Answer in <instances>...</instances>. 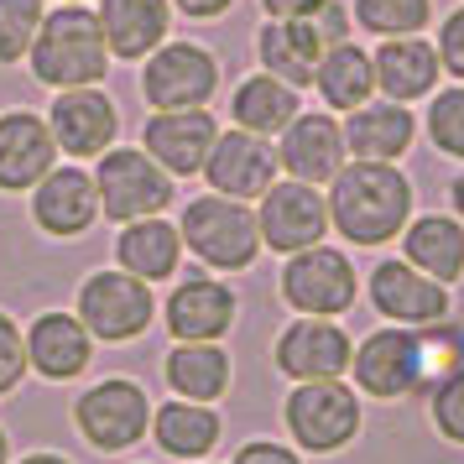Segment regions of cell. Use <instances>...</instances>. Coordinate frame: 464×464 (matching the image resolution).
<instances>
[{"label":"cell","instance_id":"cell-1","mask_svg":"<svg viewBox=\"0 0 464 464\" xmlns=\"http://www.w3.org/2000/svg\"><path fill=\"white\" fill-rule=\"evenodd\" d=\"M412 219V183L392 162H344L329 183V225L350 246H386Z\"/></svg>","mask_w":464,"mask_h":464},{"label":"cell","instance_id":"cell-2","mask_svg":"<svg viewBox=\"0 0 464 464\" xmlns=\"http://www.w3.org/2000/svg\"><path fill=\"white\" fill-rule=\"evenodd\" d=\"M26 63L47 89H89L105 79L110 47L100 32V16L89 5H58L43 16V32L26 53Z\"/></svg>","mask_w":464,"mask_h":464},{"label":"cell","instance_id":"cell-3","mask_svg":"<svg viewBox=\"0 0 464 464\" xmlns=\"http://www.w3.org/2000/svg\"><path fill=\"white\" fill-rule=\"evenodd\" d=\"M178 235H183V246L204 266H214V272H240L261 251L256 209H246L240 198H225V193L193 198L188 209H183V219H178Z\"/></svg>","mask_w":464,"mask_h":464},{"label":"cell","instance_id":"cell-4","mask_svg":"<svg viewBox=\"0 0 464 464\" xmlns=\"http://www.w3.org/2000/svg\"><path fill=\"white\" fill-rule=\"evenodd\" d=\"M282 422L303 454H334L360 433V397L344 381H297L282 401Z\"/></svg>","mask_w":464,"mask_h":464},{"label":"cell","instance_id":"cell-5","mask_svg":"<svg viewBox=\"0 0 464 464\" xmlns=\"http://www.w3.org/2000/svg\"><path fill=\"white\" fill-rule=\"evenodd\" d=\"M172 172H162L147 151L121 147L100 157V172H94V188H100V214L115 219V225H130V219H151L172 204Z\"/></svg>","mask_w":464,"mask_h":464},{"label":"cell","instance_id":"cell-6","mask_svg":"<svg viewBox=\"0 0 464 464\" xmlns=\"http://www.w3.org/2000/svg\"><path fill=\"white\" fill-rule=\"evenodd\" d=\"M360 392L376 401H401L428 392V371H422V329L397 324V329H376L350 360Z\"/></svg>","mask_w":464,"mask_h":464},{"label":"cell","instance_id":"cell-7","mask_svg":"<svg viewBox=\"0 0 464 464\" xmlns=\"http://www.w3.org/2000/svg\"><path fill=\"white\" fill-rule=\"evenodd\" d=\"M73 422L94 449L121 454V449H130V443H141L151 433V401L136 381L110 376V381H94L84 397L73 401Z\"/></svg>","mask_w":464,"mask_h":464},{"label":"cell","instance_id":"cell-8","mask_svg":"<svg viewBox=\"0 0 464 464\" xmlns=\"http://www.w3.org/2000/svg\"><path fill=\"white\" fill-rule=\"evenodd\" d=\"M355 287L360 276L350 256L329 251V246H308V251L287 256V266H282V303L308 318H339L355 303Z\"/></svg>","mask_w":464,"mask_h":464},{"label":"cell","instance_id":"cell-9","mask_svg":"<svg viewBox=\"0 0 464 464\" xmlns=\"http://www.w3.org/2000/svg\"><path fill=\"white\" fill-rule=\"evenodd\" d=\"M219 89V63L198 43H162L141 68V94L151 110H204Z\"/></svg>","mask_w":464,"mask_h":464},{"label":"cell","instance_id":"cell-10","mask_svg":"<svg viewBox=\"0 0 464 464\" xmlns=\"http://www.w3.org/2000/svg\"><path fill=\"white\" fill-rule=\"evenodd\" d=\"M157 303H151V287L130 272H94L79 287V324H84L94 339H110V344H126L151 324Z\"/></svg>","mask_w":464,"mask_h":464},{"label":"cell","instance_id":"cell-11","mask_svg":"<svg viewBox=\"0 0 464 464\" xmlns=\"http://www.w3.org/2000/svg\"><path fill=\"white\" fill-rule=\"evenodd\" d=\"M256 230H261V246H272L282 256H297L318 246L324 230H329V198L314 188V183H272L261 193V209H256Z\"/></svg>","mask_w":464,"mask_h":464},{"label":"cell","instance_id":"cell-12","mask_svg":"<svg viewBox=\"0 0 464 464\" xmlns=\"http://www.w3.org/2000/svg\"><path fill=\"white\" fill-rule=\"evenodd\" d=\"M276 371L287 381H339L355 360V344L339 329L334 318H293L282 334H276Z\"/></svg>","mask_w":464,"mask_h":464},{"label":"cell","instance_id":"cell-13","mask_svg":"<svg viewBox=\"0 0 464 464\" xmlns=\"http://www.w3.org/2000/svg\"><path fill=\"white\" fill-rule=\"evenodd\" d=\"M276 147L266 136H251V130H225V136H214V151L204 172L198 178H209L214 193H225V198H261V193L276 183Z\"/></svg>","mask_w":464,"mask_h":464},{"label":"cell","instance_id":"cell-14","mask_svg":"<svg viewBox=\"0 0 464 464\" xmlns=\"http://www.w3.org/2000/svg\"><path fill=\"white\" fill-rule=\"evenodd\" d=\"M214 130L219 126H214L209 110H157L147 121V130H141V141H147L141 151L172 178H193L209 162Z\"/></svg>","mask_w":464,"mask_h":464},{"label":"cell","instance_id":"cell-15","mask_svg":"<svg viewBox=\"0 0 464 464\" xmlns=\"http://www.w3.org/2000/svg\"><path fill=\"white\" fill-rule=\"evenodd\" d=\"M344 126L334 115H318V110H297V121L282 130V147H276V162L282 172H293L297 183H334V172L344 168Z\"/></svg>","mask_w":464,"mask_h":464},{"label":"cell","instance_id":"cell-16","mask_svg":"<svg viewBox=\"0 0 464 464\" xmlns=\"http://www.w3.org/2000/svg\"><path fill=\"white\" fill-rule=\"evenodd\" d=\"M371 303H376L381 318L412 324V329L449 318V293H443V282L422 276L412 261H376V272H371Z\"/></svg>","mask_w":464,"mask_h":464},{"label":"cell","instance_id":"cell-17","mask_svg":"<svg viewBox=\"0 0 464 464\" xmlns=\"http://www.w3.org/2000/svg\"><path fill=\"white\" fill-rule=\"evenodd\" d=\"M53 157H58V141H53V126L43 115H32V110L0 115V188L5 193L37 188L53 172Z\"/></svg>","mask_w":464,"mask_h":464},{"label":"cell","instance_id":"cell-18","mask_svg":"<svg viewBox=\"0 0 464 464\" xmlns=\"http://www.w3.org/2000/svg\"><path fill=\"white\" fill-rule=\"evenodd\" d=\"M47 126H53L58 151H68V157H100V151H110L121 121H115L110 94H100V89L89 84V89H63V94L53 100Z\"/></svg>","mask_w":464,"mask_h":464},{"label":"cell","instance_id":"cell-19","mask_svg":"<svg viewBox=\"0 0 464 464\" xmlns=\"http://www.w3.org/2000/svg\"><path fill=\"white\" fill-rule=\"evenodd\" d=\"M32 219L47 235H84L100 219V188H94V172L84 168H53L32 188Z\"/></svg>","mask_w":464,"mask_h":464},{"label":"cell","instance_id":"cell-20","mask_svg":"<svg viewBox=\"0 0 464 464\" xmlns=\"http://www.w3.org/2000/svg\"><path fill=\"white\" fill-rule=\"evenodd\" d=\"M235 324V293L209 276H183L168 297V334L183 344H219Z\"/></svg>","mask_w":464,"mask_h":464},{"label":"cell","instance_id":"cell-21","mask_svg":"<svg viewBox=\"0 0 464 464\" xmlns=\"http://www.w3.org/2000/svg\"><path fill=\"white\" fill-rule=\"evenodd\" d=\"M89 355H94V334L79 324V314H43L26 329V365L47 381L84 376Z\"/></svg>","mask_w":464,"mask_h":464},{"label":"cell","instance_id":"cell-22","mask_svg":"<svg viewBox=\"0 0 464 464\" xmlns=\"http://www.w3.org/2000/svg\"><path fill=\"white\" fill-rule=\"evenodd\" d=\"M371 68H376V89L381 100H422V94H433L439 89V47L422 43V37H386V43L371 53Z\"/></svg>","mask_w":464,"mask_h":464},{"label":"cell","instance_id":"cell-23","mask_svg":"<svg viewBox=\"0 0 464 464\" xmlns=\"http://www.w3.org/2000/svg\"><path fill=\"white\" fill-rule=\"evenodd\" d=\"M256 53H261V63L272 79L293 89H314V68L318 58L329 53V43L318 37L314 16H297V22H266L256 32Z\"/></svg>","mask_w":464,"mask_h":464},{"label":"cell","instance_id":"cell-24","mask_svg":"<svg viewBox=\"0 0 464 464\" xmlns=\"http://www.w3.org/2000/svg\"><path fill=\"white\" fill-rule=\"evenodd\" d=\"M100 32L115 58H151L168 43V16L172 0H100Z\"/></svg>","mask_w":464,"mask_h":464},{"label":"cell","instance_id":"cell-25","mask_svg":"<svg viewBox=\"0 0 464 464\" xmlns=\"http://www.w3.org/2000/svg\"><path fill=\"white\" fill-rule=\"evenodd\" d=\"M412 110L397 100H365L360 110H350L344 121V147L355 162H397L401 151L412 147Z\"/></svg>","mask_w":464,"mask_h":464},{"label":"cell","instance_id":"cell-26","mask_svg":"<svg viewBox=\"0 0 464 464\" xmlns=\"http://www.w3.org/2000/svg\"><path fill=\"white\" fill-rule=\"evenodd\" d=\"M401 261H412L422 276L433 282H459L464 276V230L459 219L449 214H418L407 219V235H401Z\"/></svg>","mask_w":464,"mask_h":464},{"label":"cell","instance_id":"cell-27","mask_svg":"<svg viewBox=\"0 0 464 464\" xmlns=\"http://www.w3.org/2000/svg\"><path fill=\"white\" fill-rule=\"evenodd\" d=\"M115 261H121V272L141 276V282H168L178 272V261H183V235H178V225L157 219V214L130 219V225H121Z\"/></svg>","mask_w":464,"mask_h":464},{"label":"cell","instance_id":"cell-28","mask_svg":"<svg viewBox=\"0 0 464 464\" xmlns=\"http://www.w3.org/2000/svg\"><path fill=\"white\" fill-rule=\"evenodd\" d=\"M297 94L303 89L282 84V79H272V73H251L246 84L235 89L230 100V115L240 130H251V136H282V130L297 121Z\"/></svg>","mask_w":464,"mask_h":464},{"label":"cell","instance_id":"cell-29","mask_svg":"<svg viewBox=\"0 0 464 464\" xmlns=\"http://www.w3.org/2000/svg\"><path fill=\"white\" fill-rule=\"evenodd\" d=\"M314 89L324 94V105L329 110H360L371 94H376V68H371V53L355 43H339L329 47L314 68Z\"/></svg>","mask_w":464,"mask_h":464},{"label":"cell","instance_id":"cell-30","mask_svg":"<svg viewBox=\"0 0 464 464\" xmlns=\"http://www.w3.org/2000/svg\"><path fill=\"white\" fill-rule=\"evenodd\" d=\"M168 386L183 401H219L230 392V355L219 344H178L168 350Z\"/></svg>","mask_w":464,"mask_h":464},{"label":"cell","instance_id":"cell-31","mask_svg":"<svg viewBox=\"0 0 464 464\" xmlns=\"http://www.w3.org/2000/svg\"><path fill=\"white\" fill-rule=\"evenodd\" d=\"M151 439L162 443V454H172V459H204L219 443V418L204 401H168L151 418Z\"/></svg>","mask_w":464,"mask_h":464},{"label":"cell","instance_id":"cell-32","mask_svg":"<svg viewBox=\"0 0 464 464\" xmlns=\"http://www.w3.org/2000/svg\"><path fill=\"white\" fill-rule=\"evenodd\" d=\"M433 16V0H355V22L376 37H418Z\"/></svg>","mask_w":464,"mask_h":464},{"label":"cell","instance_id":"cell-33","mask_svg":"<svg viewBox=\"0 0 464 464\" xmlns=\"http://www.w3.org/2000/svg\"><path fill=\"white\" fill-rule=\"evenodd\" d=\"M43 0H0V68L22 63L43 32Z\"/></svg>","mask_w":464,"mask_h":464},{"label":"cell","instance_id":"cell-34","mask_svg":"<svg viewBox=\"0 0 464 464\" xmlns=\"http://www.w3.org/2000/svg\"><path fill=\"white\" fill-rule=\"evenodd\" d=\"M428 141L464 162V84L433 94V105H428Z\"/></svg>","mask_w":464,"mask_h":464},{"label":"cell","instance_id":"cell-35","mask_svg":"<svg viewBox=\"0 0 464 464\" xmlns=\"http://www.w3.org/2000/svg\"><path fill=\"white\" fill-rule=\"evenodd\" d=\"M428 418L449 443H464V360L428 392Z\"/></svg>","mask_w":464,"mask_h":464},{"label":"cell","instance_id":"cell-36","mask_svg":"<svg viewBox=\"0 0 464 464\" xmlns=\"http://www.w3.org/2000/svg\"><path fill=\"white\" fill-rule=\"evenodd\" d=\"M26 376V334L11 324V314H0V397H11Z\"/></svg>","mask_w":464,"mask_h":464},{"label":"cell","instance_id":"cell-37","mask_svg":"<svg viewBox=\"0 0 464 464\" xmlns=\"http://www.w3.org/2000/svg\"><path fill=\"white\" fill-rule=\"evenodd\" d=\"M433 47H439V63L464 84V5L443 22V32H439V43H433Z\"/></svg>","mask_w":464,"mask_h":464},{"label":"cell","instance_id":"cell-38","mask_svg":"<svg viewBox=\"0 0 464 464\" xmlns=\"http://www.w3.org/2000/svg\"><path fill=\"white\" fill-rule=\"evenodd\" d=\"M314 26H318V37H324L329 47L350 43V16H344V5H339V0H324V5H318Z\"/></svg>","mask_w":464,"mask_h":464},{"label":"cell","instance_id":"cell-39","mask_svg":"<svg viewBox=\"0 0 464 464\" xmlns=\"http://www.w3.org/2000/svg\"><path fill=\"white\" fill-rule=\"evenodd\" d=\"M235 464H303L287 449V443H272V439H256V443H246L240 454H235Z\"/></svg>","mask_w":464,"mask_h":464},{"label":"cell","instance_id":"cell-40","mask_svg":"<svg viewBox=\"0 0 464 464\" xmlns=\"http://www.w3.org/2000/svg\"><path fill=\"white\" fill-rule=\"evenodd\" d=\"M324 0H261L266 22H297V16H314Z\"/></svg>","mask_w":464,"mask_h":464},{"label":"cell","instance_id":"cell-41","mask_svg":"<svg viewBox=\"0 0 464 464\" xmlns=\"http://www.w3.org/2000/svg\"><path fill=\"white\" fill-rule=\"evenodd\" d=\"M183 16H193V22H209V16H225L235 0H172Z\"/></svg>","mask_w":464,"mask_h":464},{"label":"cell","instance_id":"cell-42","mask_svg":"<svg viewBox=\"0 0 464 464\" xmlns=\"http://www.w3.org/2000/svg\"><path fill=\"white\" fill-rule=\"evenodd\" d=\"M449 198H454V209L464 214V172H459V178H454V183H449Z\"/></svg>","mask_w":464,"mask_h":464},{"label":"cell","instance_id":"cell-43","mask_svg":"<svg viewBox=\"0 0 464 464\" xmlns=\"http://www.w3.org/2000/svg\"><path fill=\"white\" fill-rule=\"evenodd\" d=\"M22 464H68V459H63V454H26Z\"/></svg>","mask_w":464,"mask_h":464},{"label":"cell","instance_id":"cell-44","mask_svg":"<svg viewBox=\"0 0 464 464\" xmlns=\"http://www.w3.org/2000/svg\"><path fill=\"white\" fill-rule=\"evenodd\" d=\"M0 464H5V433H0Z\"/></svg>","mask_w":464,"mask_h":464}]
</instances>
